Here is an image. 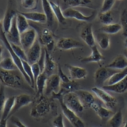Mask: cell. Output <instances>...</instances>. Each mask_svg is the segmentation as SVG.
<instances>
[{
    "instance_id": "cell-31",
    "label": "cell",
    "mask_w": 127,
    "mask_h": 127,
    "mask_svg": "<svg viewBox=\"0 0 127 127\" xmlns=\"http://www.w3.org/2000/svg\"><path fill=\"white\" fill-rule=\"evenodd\" d=\"M16 22H17V26L18 29L20 32V33H24L25 31H26L27 30L30 29V24H29V21L26 18V17L19 13L16 16Z\"/></svg>"
},
{
    "instance_id": "cell-47",
    "label": "cell",
    "mask_w": 127,
    "mask_h": 127,
    "mask_svg": "<svg viewBox=\"0 0 127 127\" xmlns=\"http://www.w3.org/2000/svg\"><path fill=\"white\" fill-rule=\"evenodd\" d=\"M2 51H3L2 46L1 44H0V61H1L2 59Z\"/></svg>"
},
{
    "instance_id": "cell-33",
    "label": "cell",
    "mask_w": 127,
    "mask_h": 127,
    "mask_svg": "<svg viewBox=\"0 0 127 127\" xmlns=\"http://www.w3.org/2000/svg\"><path fill=\"white\" fill-rule=\"evenodd\" d=\"M122 30L121 24L118 23H112L110 25L103 26L100 30L102 31V33H106V34H116L118 32H120Z\"/></svg>"
},
{
    "instance_id": "cell-40",
    "label": "cell",
    "mask_w": 127,
    "mask_h": 127,
    "mask_svg": "<svg viewBox=\"0 0 127 127\" xmlns=\"http://www.w3.org/2000/svg\"><path fill=\"white\" fill-rule=\"evenodd\" d=\"M114 2H115V0H103L102 8H101V13L110 11L111 8L113 7L114 4Z\"/></svg>"
},
{
    "instance_id": "cell-6",
    "label": "cell",
    "mask_w": 127,
    "mask_h": 127,
    "mask_svg": "<svg viewBox=\"0 0 127 127\" xmlns=\"http://www.w3.org/2000/svg\"><path fill=\"white\" fill-rule=\"evenodd\" d=\"M57 100L60 102L61 108L62 110V113L64 114L67 121H68L74 127H85V124L82 119L79 118L76 113H75L73 110H71L67 107L64 102H63V98H59Z\"/></svg>"
},
{
    "instance_id": "cell-41",
    "label": "cell",
    "mask_w": 127,
    "mask_h": 127,
    "mask_svg": "<svg viewBox=\"0 0 127 127\" xmlns=\"http://www.w3.org/2000/svg\"><path fill=\"white\" fill-rule=\"evenodd\" d=\"M6 100V94H5V87L3 85L0 86V113L2 112L4 105Z\"/></svg>"
},
{
    "instance_id": "cell-18",
    "label": "cell",
    "mask_w": 127,
    "mask_h": 127,
    "mask_svg": "<svg viewBox=\"0 0 127 127\" xmlns=\"http://www.w3.org/2000/svg\"><path fill=\"white\" fill-rule=\"evenodd\" d=\"M20 32L18 29L17 22H16V17L13 20L12 25L10 28V30L6 33V36L10 43L20 45Z\"/></svg>"
},
{
    "instance_id": "cell-22",
    "label": "cell",
    "mask_w": 127,
    "mask_h": 127,
    "mask_svg": "<svg viewBox=\"0 0 127 127\" xmlns=\"http://www.w3.org/2000/svg\"><path fill=\"white\" fill-rule=\"evenodd\" d=\"M45 69L43 73H45L48 77L53 75L54 71L57 69V64H56L54 59L52 57L49 53L45 49Z\"/></svg>"
},
{
    "instance_id": "cell-12",
    "label": "cell",
    "mask_w": 127,
    "mask_h": 127,
    "mask_svg": "<svg viewBox=\"0 0 127 127\" xmlns=\"http://www.w3.org/2000/svg\"><path fill=\"white\" fill-rule=\"evenodd\" d=\"M42 50L43 49H41V44H40L38 40H37L33 45L26 51L27 61L30 64H33L37 63L41 57Z\"/></svg>"
},
{
    "instance_id": "cell-51",
    "label": "cell",
    "mask_w": 127,
    "mask_h": 127,
    "mask_svg": "<svg viewBox=\"0 0 127 127\" xmlns=\"http://www.w3.org/2000/svg\"><path fill=\"white\" fill-rule=\"evenodd\" d=\"M0 22H1V17H0ZM0 24H1V23H0Z\"/></svg>"
},
{
    "instance_id": "cell-19",
    "label": "cell",
    "mask_w": 127,
    "mask_h": 127,
    "mask_svg": "<svg viewBox=\"0 0 127 127\" xmlns=\"http://www.w3.org/2000/svg\"><path fill=\"white\" fill-rule=\"evenodd\" d=\"M67 67L69 71L70 79L72 80H79L87 77V71L83 67L74 65H67Z\"/></svg>"
},
{
    "instance_id": "cell-20",
    "label": "cell",
    "mask_w": 127,
    "mask_h": 127,
    "mask_svg": "<svg viewBox=\"0 0 127 127\" xmlns=\"http://www.w3.org/2000/svg\"><path fill=\"white\" fill-rule=\"evenodd\" d=\"M102 88L106 91H111V92H114L118 94L125 93L127 91V76L123 79L122 80L114 83L113 85L102 86Z\"/></svg>"
},
{
    "instance_id": "cell-43",
    "label": "cell",
    "mask_w": 127,
    "mask_h": 127,
    "mask_svg": "<svg viewBox=\"0 0 127 127\" xmlns=\"http://www.w3.org/2000/svg\"><path fill=\"white\" fill-rule=\"evenodd\" d=\"M31 67H32V71H33L34 83H36V80H37V78L39 77V75L41 74V68H40L37 62L33 64H31Z\"/></svg>"
},
{
    "instance_id": "cell-1",
    "label": "cell",
    "mask_w": 127,
    "mask_h": 127,
    "mask_svg": "<svg viewBox=\"0 0 127 127\" xmlns=\"http://www.w3.org/2000/svg\"><path fill=\"white\" fill-rule=\"evenodd\" d=\"M25 79L18 70L6 71L0 68V83L4 87L26 91H33V89L25 83Z\"/></svg>"
},
{
    "instance_id": "cell-37",
    "label": "cell",
    "mask_w": 127,
    "mask_h": 127,
    "mask_svg": "<svg viewBox=\"0 0 127 127\" xmlns=\"http://www.w3.org/2000/svg\"><path fill=\"white\" fill-rule=\"evenodd\" d=\"M10 44H11L12 49H13V50L16 53V55L18 57V58L21 59L22 61H27L26 50L24 49L21 45H15V44H12V43H10Z\"/></svg>"
},
{
    "instance_id": "cell-49",
    "label": "cell",
    "mask_w": 127,
    "mask_h": 127,
    "mask_svg": "<svg viewBox=\"0 0 127 127\" xmlns=\"http://www.w3.org/2000/svg\"><path fill=\"white\" fill-rule=\"evenodd\" d=\"M122 127H127V119H126V122H125V124L123 125Z\"/></svg>"
},
{
    "instance_id": "cell-16",
    "label": "cell",
    "mask_w": 127,
    "mask_h": 127,
    "mask_svg": "<svg viewBox=\"0 0 127 127\" xmlns=\"http://www.w3.org/2000/svg\"><path fill=\"white\" fill-rule=\"evenodd\" d=\"M33 102V98L28 94H21L18 95V96H15L14 106L13 110H12L10 116H12V114H14L15 112H17L19 110H21L22 107L30 105Z\"/></svg>"
},
{
    "instance_id": "cell-28",
    "label": "cell",
    "mask_w": 127,
    "mask_h": 127,
    "mask_svg": "<svg viewBox=\"0 0 127 127\" xmlns=\"http://www.w3.org/2000/svg\"><path fill=\"white\" fill-rule=\"evenodd\" d=\"M15 102V96H11L6 98L5 105H4L2 112V119H7L10 117V114L12 112V110L14 108Z\"/></svg>"
},
{
    "instance_id": "cell-42",
    "label": "cell",
    "mask_w": 127,
    "mask_h": 127,
    "mask_svg": "<svg viewBox=\"0 0 127 127\" xmlns=\"http://www.w3.org/2000/svg\"><path fill=\"white\" fill-rule=\"evenodd\" d=\"M53 127H65L64 122V117L63 115L58 114L57 117H55L53 120Z\"/></svg>"
},
{
    "instance_id": "cell-38",
    "label": "cell",
    "mask_w": 127,
    "mask_h": 127,
    "mask_svg": "<svg viewBox=\"0 0 127 127\" xmlns=\"http://www.w3.org/2000/svg\"><path fill=\"white\" fill-rule=\"evenodd\" d=\"M21 5L25 10H33L37 8V0H21Z\"/></svg>"
},
{
    "instance_id": "cell-34",
    "label": "cell",
    "mask_w": 127,
    "mask_h": 127,
    "mask_svg": "<svg viewBox=\"0 0 127 127\" xmlns=\"http://www.w3.org/2000/svg\"><path fill=\"white\" fill-rule=\"evenodd\" d=\"M0 68L6 70V71L18 70L17 66H16V64L13 61V59L10 57H4L2 59V61H0Z\"/></svg>"
},
{
    "instance_id": "cell-11",
    "label": "cell",
    "mask_w": 127,
    "mask_h": 127,
    "mask_svg": "<svg viewBox=\"0 0 127 127\" xmlns=\"http://www.w3.org/2000/svg\"><path fill=\"white\" fill-rule=\"evenodd\" d=\"M118 70H114L112 68H109L107 67H99L95 72V83L98 86H103L105 83L111 75L117 72Z\"/></svg>"
},
{
    "instance_id": "cell-25",
    "label": "cell",
    "mask_w": 127,
    "mask_h": 127,
    "mask_svg": "<svg viewBox=\"0 0 127 127\" xmlns=\"http://www.w3.org/2000/svg\"><path fill=\"white\" fill-rule=\"evenodd\" d=\"M106 67L109 68H112L114 70L121 71L127 67V59L125 56H118L116 58H114L109 64H107Z\"/></svg>"
},
{
    "instance_id": "cell-21",
    "label": "cell",
    "mask_w": 127,
    "mask_h": 127,
    "mask_svg": "<svg viewBox=\"0 0 127 127\" xmlns=\"http://www.w3.org/2000/svg\"><path fill=\"white\" fill-rule=\"evenodd\" d=\"M63 5L67 8L74 7H87L94 9V6L91 0H62Z\"/></svg>"
},
{
    "instance_id": "cell-14",
    "label": "cell",
    "mask_w": 127,
    "mask_h": 127,
    "mask_svg": "<svg viewBox=\"0 0 127 127\" xmlns=\"http://www.w3.org/2000/svg\"><path fill=\"white\" fill-rule=\"evenodd\" d=\"M80 99L84 108H91L94 103L98 100V98L92 93L85 90H78L75 91Z\"/></svg>"
},
{
    "instance_id": "cell-7",
    "label": "cell",
    "mask_w": 127,
    "mask_h": 127,
    "mask_svg": "<svg viewBox=\"0 0 127 127\" xmlns=\"http://www.w3.org/2000/svg\"><path fill=\"white\" fill-rule=\"evenodd\" d=\"M63 102L69 109L76 114L82 113L85 109L75 92H71L64 95L63 96Z\"/></svg>"
},
{
    "instance_id": "cell-17",
    "label": "cell",
    "mask_w": 127,
    "mask_h": 127,
    "mask_svg": "<svg viewBox=\"0 0 127 127\" xmlns=\"http://www.w3.org/2000/svg\"><path fill=\"white\" fill-rule=\"evenodd\" d=\"M80 37L84 43L89 47H93L95 45V38L93 33L92 26L89 24L83 28L80 33Z\"/></svg>"
},
{
    "instance_id": "cell-8",
    "label": "cell",
    "mask_w": 127,
    "mask_h": 127,
    "mask_svg": "<svg viewBox=\"0 0 127 127\" xmlns=\"http://www.w3.org/2000/svg\"><path fill=\"white\" fill-rule=\"evenodd\" d=\"M64 16L65 18H74L75 20L81 22H91L96 16V12H93L92 14L90 15H85L82 14L80 11L74 9V8H67L63 10Z\"/></svg>"
},
{
    "instance_id": "cell-30",
    "label": "cell",
    "mask_w": 127,
    "mask_h": 127,
    "mask_svg": "<svg viewBox=\"0 0 127 127\" xmlns=\"http://www.w3.org/2000/svg\"><path fill=\"white\" fill-rule=\"evenodd\" d=\"M123 122V114L121 110L117 111L107 121V127H121Z\"/></svg>"
},
{
    "instance_id": "cell-46",
    "label": "cell",
    "mask_w": 127,
    "mask_h": 127,
    "mask_svg": "<svg viewBox=\"0 0 127 127\" xmlns=\"http://www.w3.org/2000/svg\"><path fill=\"white\" fill-rule=\"evenodd\" d=\"M0 127H7V119L0 118Z\"/></svg>"
},
{
    "instance_id": "cell-9",
    "label": "cell",
    "mask_w": 127,
    "mask_h": 127,
    "mask_svg": "<svg viewBox=\"0 0 127 127\" xmlns=\"http://www.w3.org/2000/svg\"><path fill=\"white\" fill-rule=\"evenodd\" d=\"M37 33L34 29H29L20 35V45L27 51L37 41Z\"/></svg>"
},
{
    "instance_id": "cell-26",
    "label": "cell",
    "mask_w": 127,
    "mask_h": 127,
    "mask_svg": "<svg viewBox=\"0 0 127 127\" xmlns=\"http://www.w3.org/2000/svg\"><path fill=\"white\" fill-rule=\"evenodd\" d=\"M103 60V56L102 53L99 52L97 45H95L93 47H91V53L88 57H84L81 59V61L83 63H91V62H95V63H99L102 61Z\"/></svg>"
},
{
    "instance_id": "cell-3",
    "label": "cell",
    "mask_w": 127,
    "mask_h": 127,
    "mask_svg": "<svg viewBox=\"0 0 127 127\" xmlns=\"http://www.w3.org/2000/svg\"><path fill=\"white\" fill-rule=\"evenodd\" d=\"M0 41L3 43V45L6 47V49L8 51V53H10V57L13 59V61H14V64H16V66H17L18 71L21 72V74L22 75V76L24 77V79H25V80H26V74H25V72H24V70H23L22 60L20 58H18V57L16 55V53L14 52L13 49H12L11 44H10V42L9 41H8V39H7L6 36V33L3 30L2 24H0Z\"/></svg>"
},
{
    "instance_id": "cell-27",
    "label": "cell",
    "mask_w": 127,
    "mask_h": 127,
    "mask_svg": "<svg viewBox=\"0 0 127 127\" xmlns=\"http://www.w3.org/2000/svg\"><path fill=\"white\" fill-rule=\"evenodd\" d=\"M41 4H42V8L44 10V14H45L47 18V25L48 26H52L54 23V18L55 16L53 14V10L50 5V1L49 0H41Z\"/></svg>"
},
{
    "instance_id": "cell-32",
    "label": "cell",
    "mask_w": 127,
    "mask_h": 127,
    "mask_svg": "<svg viewBox=\"0 0 127 127\" xmlns=\"http://www.w3.org/2000/svg\"><path fill=\"white\" fill-rule=\"evenodd\" d=\"M50 5H51L52 10H53L55 18L57 19L59 23L64 24L66 22V18H65L64 16V13H63V10L61 9V7L57 3H56L54 2H52V1H50Z\"/></svg>"
},
{
    "instance_id": "cell-39",
    "label": "cell",
    "mask_w": 127,
    "mask_h": 127,
    "mask_svg": "<svg viewBox=\"0 0 127 127\" xmlns=\"http://www.w3.org/2000/svg\"><path fill=\"white\" fill-rule=\"evenodd\" d=\"M121 26L122 28V34L127 38V9H125L121 14Z\"/></svg>"
},
{
    "instance_id": "cell-36",
    "label": "cell",
    "mask_w": 127,
    "mask_h": 127,
    "mask_svg": "<svg viewBox=\"0 0 127 127\" xmlns=\"http://www.w3.org/2000/svg\"><path fill=\"white\" fill-rule=\"evenodd\" d=\"M99 21L104 26L110 25V24L114 23V17L110 11L104 12V13H100L98 15Z\"/></svg>"
},
{
    "instance_id": "cell-48",
    "label": "cell",
    "mask_w": 127,
    "mask_h": 127,
    "mask_svg": "<svg viewBox=\"0 0 127 127\" xmlns=\"http://www.w3.org/2000/svg\"><path fill=\"white\" fill-rule=\"evenodd\" d=\"M125 46H126V49H127V38H126V40H125Z\"/></svg>"
},
{
    "instance_id": "cell-50",
    "label": "cell",
    "mask_w": 127,
    "mask_h": 127,
    "mask_svg": "<svg viewBox=\"0 0 127 127\" xmlns=\"http://www.w3.org/2000/svg\"><path fill=\"white\" fill-rule=\"evenodd\" d=\"M125 57H126V58L127 59V49L125 51Z\"/></svg>"
},
{
    "instance_id": "cell-29",
    "label": "cell",
    "mask_w": 127,
    "mask_h": 127,
    "mask_svg": "<svg viewBox=\"0 0 127 127\" xmlns=\"http://www.w3.org/2000/svg\"><path fill=\"white\" fill-rule=\"evenodd\" d=\"M126 76H127V67L125 69H123V70L118 71L117 72H115L114 75H111V76L106 80V82L105 83L104 85H106V86L113 85V84H114V83L122 80V79L124 78H126Z\"/></svg>"
},
{
    "instance_id": "cell-15",
    "label": "cell",
    "mask_w": 127,
    "mask_h": 127,
    "mask_svg": "<svg viewBox=\"0 0 127 127\" xmlns=\"http://www.w3.org/2000/svg\"><path fill=\"white\" fill-rule=\"evenodd\" d=\"M57 47L61 50H71L74 49L83 48V45L81 42H79L73 38L62 37L57 41Z\"/></svg>"
},
{
    "instance_id": "cell-10",
    "label": "cell",
    "mask_w": 127,
    "mask_h": 127,
    "mask_svg": "<svg viewBox=\"0 0 127 127\" xmlns=\"http://www.w3.org/2000/svg\"><path fill=\"white\" fill-rule=\"evenodd\" d=\"M61 79H60L57 74H53L48 77L45 89V93L46 96L58 93L60 89H61Z\"/></svg>"
},
{
    "instance_id": "cell-45",
    "label": "cell",
    "mask_w": 127,
    "mask_h": 127,
    "mask_svg": "<svg viewBox=\"0 0 127 127\" xmlns=\"http://www.w3.org/2000/svg\"><path fill=\"white\" fill-rule=\"evenodd\" d=\"M10 122H12V124H14L16 127H27L18 118L15 116H11Z\"/></svg>"
},
{
    "instance_id": "cell-13",
    "label": "cell",
    "mask_w": 127,
    "mask_h": 127,
    "mask_svg": "<svg viewBox=\"0 0 127 127\" xmlns=\"http://www.w3.org/2000/svg\"><path fill=\"white\" fill-rule=\"evenodd\" d=\"M38 41L41 45L45 47V49L48 52L53 51L55 45V41L53 35L49 29H44L41 31V34L39 35Z\"/></svg>"
},
{
    "instance_id": "cell-23",
    "label": "cell",
    "mask_w": 127,
    "mask_h": 127,
    "mask_svg": "<svg viewBox=\"0 0 127 127\" xmlns=\"http://www.w3.org/2000/svg\"><path fill=\"white\" fill-rule=\"evenodd\" d=\"M20 14H22L24 17L28 21H31L33 22L37 23H47V18L45 14L44 13H40V12H20Z\"/></svg>"
},
{
    "instance_id": "cell-35",
    "label": "cell",
    "mask_w": 127,
    "mask_h": 127,
    "mask_svg": "<svg viewBox=\"0 0 127 127\" xmlns=\"http://www.w3.org/2000/svg\"><path fill=\"white\" fill-rule=\"evenodd\" d=\"M97 42L99 48L106 50L110 47V37L106 33H99L97 35Z\"/></svg>"
},
{
    "instance_id": "cell-2",
    "label": "cell",
    "mask_w": 127,
    "mask_h": 127,
    "mask_svg": "<svg viewBox=\"0 0 127 127\" xmlns=\"http://www.w3.org/2000/svg\"><path fill=\"white\" fill-rule=\"evenodd\" d=\"M52 110V102L49 98L45 95L36 98V102L32 107L30 116L33 118L38 119L45 117Z\"/></svg>"
},
{
    "instance_id": "cell-4",
    "label": "cell",
    "mask_w": 127,
    "mask_h": 127,
    "mask_svg": "<svg viewBox=\"0 0 127 127\" xmlns=\"http://www.w3.org/2000/svg\"><path fill=\"white\" fill-rule=\"evenodd\" d=\"M18 11L17 10L16 7V2L14 0H8V4L6 7V10L4 14L2 19V28L4 32L6 33L10 30V28L12 25L13 20L17 16Z\"/></svg>"
},
{
    "instance_id": "cell-5",
    "label": "cell",
    "mask_w": 127,
    "mask_h": 127,
    "mask_svg": "<svg viewBox=\"0 0 127 127\" xmlns=\"http://www.w3.org/2000/svg\"><path fill=\"white\" fill-rule=\"evenodd\" d=\"M91 92H92L95 96H96L99 100H100L105 106L109 109H113L117 105V99L110 94L108 93V91H105L104 89L98 87H95L91 88Z\"/></svg>"
},
{
    "instance_id": "cell-44",
    "label": "cell",
    "mask_w": 127,
    "mask_h": 127,
    "mask_svg": "<svg viewBox=\"0 0 127 127\" xmlns=\"http://www.w3.org/2000/svg\"><path fill=\"white\" fill-rule=\"evenodd\" d=\"M57 75H59L60 79H61V83H67V82H70L71 80V79L68 76H67L66 74L64 72L62 68H61V67L60 65H58V73H57Z\"/></svg>"
},
{
    "instance_id": "cell-24",
    "label": "cell",
    "mask_w": 127,
    "mask_h": 127,
    "mask_svg": "<svg viewBox=\"0 0 127 127\" xmlns=\"http://www.w3.org/2000/svg\"><path fill=\"white\" fill-rule=\"evenodd\" d=\"M47 79H48L47 75L45 73H41L39 75V77L37 78V80H36V83H35V91H36L35 98H38L39 97L44 95Z\"/></svg>"
}]
</instances>
